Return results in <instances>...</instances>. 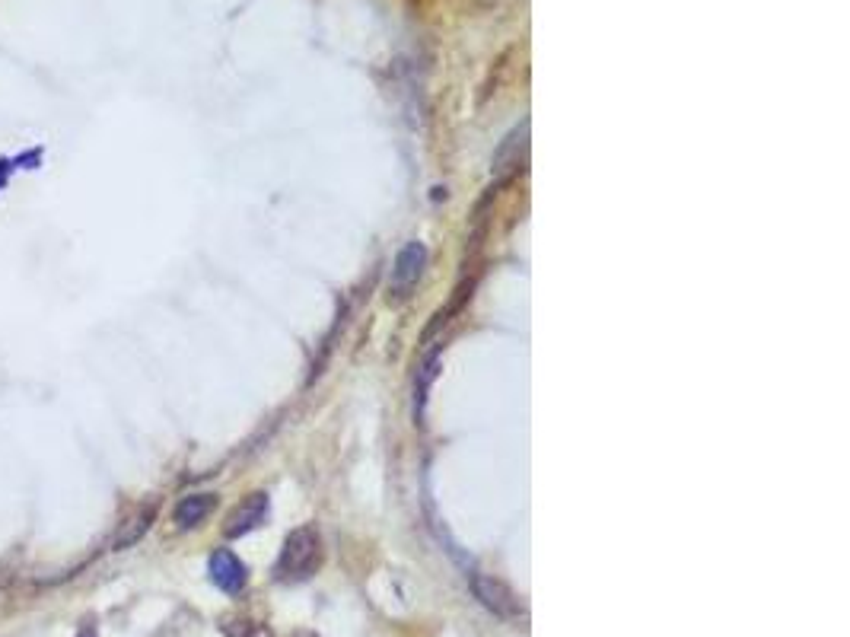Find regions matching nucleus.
Returning <instances> with one entry per match:
<instances>
[{"label":"nucleus","mask_w":850,"mask_h":637,"mask_svg":"<svg viewBox=\"0 0 850 637\" xmlns=\"http://www.w3.org/2000/svg\"><path fill=\"white\" fill-rule=\"evenodd\" d=\"M319 564H322L319 532L312 526H300L284 539V548L274 564V577L281 583H303L319 571Z\"/></svg>","instance_id":"obj_1"},{"label":"nucleus","mask_w":850,"mask_h":637,"mask_svg":"<svg viewBox=\"0 0 850 637\" xmlns=\"http://www.w3.org/2000/svg\"><path fill=\"white\" fill-rule=\"evenodd\" d=\"M427 268V246L421 239H411V243L395 255V265H392V278H389V303H405L414 287H418L421 274Z\"/></svg>","instance_id":"obj_2"},{"label":"nucleus","mask_w":850,"mask_h":637,"mask_svg":"<svg viewBox=\"0 0 850 637\" xmlns=\"http://www.w3.org/2000/svg\"><path fill=\"white\" fill-rule=\"evenodd\" d=\"M465 580H468V587H472L475 599L488 612H494L497 618H519L523 615L519 596L503 580H497L491 574H481V571H465Z\"/></svg>","instance_id":"obj_3"},{"label":"nucleus","mask_w":850,"mask_h":637,"mask_svg":"<svg viewBox=\"0 0 850 637\" xmlns=\"http://www.w3.org/2000/svg\"><path fill=\"white\" fill-rule=\"evenodd\" d=\"M526 157H529V125L523 122L494 153V182L503 185L516 179L526 166Z\"/></svg>","instance_id":"obj_4"},{"label":"nucleus","mask_w":850,"mask_h":637,"mask_svg":"<svg viewBox=\"0 0 850 637\" xmlns=\"http://www.w3.org/2000/svg\"><path fill=\"white\" fill-rule=\"evenodd\" d=\"M207 574H211V580H214V587H220L223 593H239V590H246V583H249V571H246V564H242L230 548H217V552L211 555V561H207Z\"/></svg>","instance_id":"obj_5"},{"label":"nucleus","mask_w":850,"mask_h":637,"mask_svg":"<svg viewBox=\"0 0 850 637\" xmlns=\"http://www.w3.org/2000/svg\"><path fill=\"white\" fill-rule=\"evenodd\" d=\"M268 510H271L268 494H262V491L249 494L246 501H242V504L230 513L227 526H223V532H227V539H239V536H246V532L258 529V526H262V523L268 520Z\"/></svg>","instance_id":"obj_6"},{"label":"nucleus","mask_w":850,"mask_h":637,"mask_svg":"<svg viewBox=\"0 0 850 637\" xmlns=\"http://www.w3.org/2000/svg\"><path fill=\"white\" fill-rule=\"evenodd\" d=\"M214 507H217L214 494H188L176 504V510H172V520H176L179 529H195L214 513Z\"/></svg>","instance_id":"obj_7"},{"label":"nucleus","mask_w":850,"mask_h":637,"mask_svg":"<svg viewBox=\"0 0 850 637\" xmlns=\"http://www.w3.org/2000/svg\"><path fill=\"white\" fill-rule=\"evenodd\" d=\"M156 520V507H144L141 513L134 516V520H128L125 526H121V532L115 536V542H112V548L115 552H125V548H131L137 539L144 536V532L150 529V523Z\"/></svg>","instance_id":"obj_8"},{"label":"nucleus","mask_w":850,"mask_h":637,"mask_svg":"<svg viewBox=\"0 0 850 637\" xmlns=\"http://www.w3.org/2000/svg\"><path fill=\"white\" fill-rule=\"evenodd\" d=\"M77 637H99V634H96V628H93V625H86Z\"/></svg>","instance_id":"obj_9"}]
</instances>
